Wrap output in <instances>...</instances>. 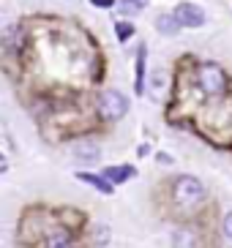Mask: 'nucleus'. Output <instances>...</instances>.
I'll return each mask as SVG.
<instances>
[{
	"instance_id": "39448f33",
	"label": "nucleus",
	"mask_w": 232,
	"mask_h": 248,
	"mask_svg": "<svg viewBox=\"0 0 232 248\" xmlns=\"http://www.w3.org/2000/svg\"><path fill=\"white\" fill-rule=\"evenodd\" d=\"M74 158L80 161V164H96V161L101 158V153H99V147L93 145V142H80V145H74Z\"/></svg>"
},
{
	"instance_id": "4468645a",
	"label": "nucleus",
	"mask_w": 232,
	"mask_h": 248,
	"mask_svg": "<svg viewBox=\"0 0 232 248\" xmlns=\"http://www.w3.org/2000/svg\"><path fill=\"white\" fill-rule=\"evenodd\" d=\"M90 3H93L96 8H112L115 6V0H90Z\"/></svg>"
},
{
	"instance_id": "f8f14e48",
	"label": "nucleus",
	"mask_w": 232,
	"mask_h": 248,
	"mask_svg": "<svg viewBox=\"0 0 232 248\" xmlns=\"http://www.w3.org/2000/svg\"><path fill=\"white\" fill-rule=\"evenodd\" d=\"M115 33H117V41H129V38L134 36V25L131 22H117Z\"/></svg>"
},
{
	"instance_id": "0eeeda50",
	"label": "nucleus",
	"mask_w": 232,
	"mask_h": 248,
	"mask_svg": "<svg viewBox=\"0 0 232 248\" xmlns=\"http://www.w3.org/2000/svg\"><path fill=\"white\" fill-rule=\"evenodd\" d=\"M101 175L107 177V180H112V183H126L129 177L137 175V169L131 167V164H120V167H107Z\"/></svg>"
},
{
	"instance_id": "20e7f679",
	"label": "nucleus",
	"mask_w": 232,
	"mask_h": 248,
	"mask_svg": "<svg viewBox=\"0 0 232 248\" xmlns=\"http://www.w3.org/2000/svg\"><path fill=\"white\" fill-rule=\"evenodd\" d=\"M172 11H175V16L181 19L183 28H202V25H205V11L199 6H191V3H178Z\"/></svg>"
},
{
	"instance_id": "6e6552de",
	"label": "nucleus",
	"mask_w": 232,
	"mask_h": 248,
	"mask_svg": "<svg viewBox=\"0 0 232 248\" xmlns=\"http://www.w3.org/2000/svg\"><path fill=\"white\" fill-rule=\"evenodd\" d=\"M77 177H80L82 183H87V186H93V188H99L101 194H112V186H115V183H112V180H107L104 175H90V172H80Z\"/></svg>"
},
{
	"instance_id": "1a4fd4ad",
	"label": "nucleus",
	"mask_w": 232,
	"mask_h": 248,
	"mask_svg": "<svg viewBox=\"0 0 232 248\" xmlns=\"http://www.w3.org/2000/svg\"><path fill=\"white\" fill-rule=\"evenodd\" d=\"M47 246H71V232L68 229H55V232L47 234Z\"/></svg>"
},
{
	"instance_id": "423d86ee",
	"label": "nucleus",
	"mask_w": 232,
	"mask_h": 248,
	"mask_svg": "<svg viewBox=\"0 0 232 248\" xmlns=\"http://www.w3.org/2000/svg\"><path fill=\"white\" fill-rule=\"evenodd\" d=\"M181 19H178V16H175V11L172 14H159L156 16V30H159V33H164V36H178V33H181Z\"/></svg>"
},
{
	"instance_id": "ddd939ff",
	"label": "nucleus",
	"mask_w": 232,
	"mask_h": 248,
	"mask_svg": "<svg viewBox=\"0 0 232 248\" xmlns=\"http://www.w3.org/2000/svg\"><path fill=\"white\" fill-rule=\"evenodd\" d=\"M224 234L232 240V213H227V216H224Z\"/></svg>"
},
{
	"instance_id": "9b49d317",
	"label": "nucleus",
	"mask_w": 232,
	"mask_h": 248,
	"mask_svg": "<svg viewBox=\"0 0 232 248\" xmlns=\"http://www.w3.org/2000/svg\"><path fill=\"white\" fill-rule=\"evenodd\" d=\"M142 77H145V46H139L137 52V93H142Z\"/></svg>"
},
{
	"instance_id": "9d476101",
	"label": "nucleus",
	"mask_w": 232,
	"mask_h": 248,
	"mask_svg": "<svg viewBox=\"0 0 232 248\" xmlns=\"http://www.w3.org/2000/svg\"><path fill=\"white\" fill-rule=\"evenodd\" d=\"M117 8H120V14H126V16H137L139 11L145 8V0H120Z\"/></svg>"
},
{
	"instance_id": "f03ea898",
	"label": "nucleus",
	"mask_w": 232,
	"mask_h": 248,
	"mask_svg": "<svg viewBox=\"0 0 232 248\" xmlns=\"http://www.w3.org/2000/svg\"><path fill=\"white\" fill-rule=\"evenodd\" d=\"M175 199L183 204V207H197V204L205 199V186L197 177L183 175L175 180Z\"/></svg>"
},
{
	"instance_id": "7ed1b4c3",
	"label": "nucleus",
	"mask_w": 232,
	"mask_h": 248,
	"mask_svg": "<svg viewBox=\"0 0 232 248\" xmlns=\"http://www.w3.org/2000/svg\"><path fill=\"white\" fill-rule=\"evenodd\" d=\"M197 82L199 88L208 95H221L227 90V74L216 66V63H205L199 71H197Z\"/></svg>"
},
{
	"instance_id": "f257e3e1",
	"label": "nucleus",
	"mask_w": 232,
	"mask_h": 248,
	"mask_svg": "<svg viewBox=\"0 0 232 248\" xmlns=\"http://www.w3.org/2000/svg\"><path fill=\"white\" fill-rule=\"evenodd\" d=\"M99 112H101L104 120H120V117L129 112V98H126L120 90H101L99 95Z\"/></svg>"
}]
</instances>
